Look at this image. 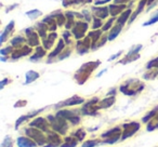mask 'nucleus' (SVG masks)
Returning <instances> with one entry per match:
<instances>
[{
	"label": "nucleus",
	"instance_id": "19",
	"mask_svg": "<svg viewBox=\"0 0 158 147\" xmlns=\"http://www.w3.org/2000/svg\"><path fill=\"white\" fill-rule=\"evenodd\" d=\"M14 29H15V23H14V21H11V22L6 26V28L3 29L2 33H1V36H0V43H5V42L11 37L12 34L14 33Z\"/></svg>",
	"mask_w": 158,
	"mask_h": 147
},
{
	"label": "nucleus",
	"instance_id": "1",
	"mask_svg": "<svg viewBox=\"0 0 158 147\" xmlns=\"http://www.w3.org/2000/svg\"><path fill=\"white\" fill-rule=\"evenodd\" d=\"M100 65H101V62L100 61L85 63L84 65H81V67L75 72V75H74L75 81L78 84H84L85 82L90 78V76L92 75V72L94 71Z\"/></svg>",
	"mask_w": 158,
	"mask_h": 147
},
{
	"label": "nucleus",
	"instance_id": "45",
	"mask_svg": "<svg viewBox=\"0 0 158 147\" xmlns=\"http://www.w3.org/2000/svg\"><path fill=\"white\" fill-rule=\"evenodd\" d=\"M81 13H82V15H84V18L86 22L90 23L91 21H93V15H92V12H91L90 9H82Z\"/></svg>",
	"mask_w": 158,
	"mask_h": 147
},
{
	"label": "nucleus",
	"instance_id": "27",
	"mask_svg": "<svg viewBox=\"0 0 158 147\" xmlns=\"http://www.w3.org/2000/svg\"><path fill=\"white\" fill-rule=\"evenodd\" d=\"M46 55H47V50L42 46H39V47H36L35 52H34V54L31 55L29 59H31V62H37V61H39V59H44Z\"/></svg>",
	"mask_w": 158,
	"mask_h": 147
},
{
	"label": "nucleus",
	"instance_id": "9",
	"mask_svg": "<svg viewBox=\"0 0 158 147\" xmlns=\"http://www.w3.org/2000/svg\"><path fill=\"white\" fill-rule=\"evenodd\" d=\"M99 102V97H93V99L89 100L88 102L84 103V106L80 109L81 114L86 115V116H95L98 114V110H100L98 108V103Z\"/></svg>",
	"mask_w": 158,
	"mask_h": 147
},
{
	"label": "nucleus",
	"instance_id": "49",
	"mask_svg": "<svg viewBox=\"0 0 158 147\" xmlns=\"http://www.w3.org/2000/svg\"><path fill=\"white\" fill-rule=\"evenodd\" d=\"M28 120V117H27V115H24V116H21L20 118L16 120V122H15V129H18L19 127H20L21 125H22L23 122H25V121H27Z\"/></svg>",
	"mask_w": 158,
	"mask_h": 147
},
{
	"label": "nucleus",
	"instance_id": "16",
	"mask_svg": "<svg viewBox=\"0 0 158 147\" xmlns=\"http://www.w3.org/2000/svg\"><path fill=\"white\" fill-rule=\"evenodd\" d=\"M66 43L65 41H64L63 38H61V39H59V41H57V44L56 47H55V49L52 51V52H50L48 54V63H52V59H55V57H59L60 54H61L62 52H63L64 50H65L66 48Z\"/></svg>",
	"mask_w": 158,
	"mask_h": 147
},
{
	"label": "nucleus",
	"instance_id": "38",
	"mask_svg": "<svg viewBox=\"0 0 158 147\" xmlns=\"http://www.w3.org/2000/svg\"><path fill=\"white\" fill-rule=\"evenodd\" d=\"M63 39H64V41H65L66 46H73V44H74L73 39H75V38H74V36H73L72 31H67V29H66L65 31H63Z\"/></svg>",
	"mask_w": 158,
	"mask_h": 147
},
{
	"label": "nucleus",
	"instance_id": "4",
	"mask_svg": "<svg viewBox=\"0 0 158 147\" xmlns=\"http://www.w3.org/2000/svg\"><path fill=\"white\" fill-rule=\"evenodd\" d=\"M80 114H81V112L77 109H59L55 115L66 119V120L69 121L73 125H77L81 121Z\"/></svg>",
	"mask_w": 158,
	"mask_h": 147
},
{
	"label": "nucleus",
	"instance_id": "33",
	"mask_svg": "<svg viewBox=\"0 0 158 147\" xmlns=\"http://www.w3.org/2000/svg\"><path fill=\"white\" fill-rule=\"evenodd\" d=\"M138 59H140V53H138V54H132V53L128 52L127 54L125 55V57H123V59H121L120 61H119V63H120V64L132 63V62L136 61Z\"/></svg>",
	"mask_w": 158,
	"mask_h": 147
},
{
	"label": "nucleus",
	"instance_id": "40",
	"mask_svg": "<svg viewBox=\"0 0 158 147\" xmlns=\"http://www.w3.org/2000/svg\"><path fill=\"white\" fill-rule=\"evenodd\" d=\"M146 69L147 70H155V71L158 74V56L153 59H151V61L146 64Z\"/></svg>",
	"mask_w": 158,
	"mask_h": 147
},
{
	"label": "nucleus",
	"instance_id": "25",
	"mask_svg": "<svg viewBox=\"0 0 158 147\" xmlns=\"http://www.w3.org/2000/svg\"><path fill=\"white\" fill-rule=\"evenodd\" d=\"M36 29V31L38 33V35L40 36V38L41 39H44V38H46L47 36H48V34L50 33L49 31V27L47 24H44V22H38L37 24H36V26H34Z\"/></svg>",
	"mask_w": 158,
	"mask_h": 147
},
{
	"label": "nucleus",
	"instance_id": "34",
	"mask_svg": "<svg viewBox=\"0 0 158 147\" xmlns=\"http://www.w3.org/2000/svg\"><path fill=\"white\" fill-rule=\"evenodd\" d=\"M77 144H78V140L74 136H66L65 137V143L61 145L60 147H76Z\"/></svg>",
	"mask_w": 158,
	"mask_h": 147
},
{
	"label": "nucleus",
	"instance_id": "47",
	"mask_svg": "<svg viewBox=\"0 0 158 147\" xmlns=\"http://www.w3.org/2000/svg\"><path fill=\"white\" fill-rule=\"evenodd\" d=\"M99 140H88L86 142H84V144L81 145V147H95L100 144Z\"/></svg>",
	"mask_w": 158,
	"mask_h": 147
},
{
	"label": "nucleus",
	"instance_id": "52",
	"mask_svg": "<svg viewBox=\"0 0 158 147\" xmlns=\"http://www.w3.org/2000/svg\"><path fill=\"white\" fill-rule=\"evenodd\" d=\"M123 54V51H119L118 53H116V54H114V55H112V56L108 59V62H112V61H114V59H116L117 57H119L120 55Z\"/></svg>",
	"mask_w": 158,
	"mask_h": 147
},
{
	"label": "nucleus",
	"instance_id": "29",
	"mask_svg": "<svg viewBox=\"0 0 158 147\" xmlns=\"http://www.w3.org/2000/svg\"><path fill=\"white\" fill-rule=\"evenodd\" d=\"M47 141H48V143L47 144H53L55 145V146L60 147L62 144H63V140H62V137L59 135L57 133H55V132H51V133L48 134V136H47Z\"/></svg>",
	"mask_w": 158,
	"mask_h": 147
},
{
	"label": "nucleus",
	"instance_id": "30",
	"mask_svg": "<svg viewBox=\"0 0 158 147\" xmlns=\"http://www.w3.org/2000/svg\"><path fill=\"white\" fill-rule=\"evenodd\" d=\"M51 14H52V15L55 18V20H56L57 25H59V27L65 26L66 21H67V18H66L65 13H63V12H62V10H56V11L52 12V13H51Z\"/></svg>",
	"mask_w": 158,
	"mask_h": 147
},
{
	"label": "nucleus",
	"instance_id": "10",
	"mask_svg": "<svg viewBox=\"0 0 158 147\" xmlns=\"http://www.w3.org/2000/svg\"><path fill=\"white\" fill-rule=\"evenodd\" d=\"M141 125L135 121H131V122H127L123 125V134H121V141H125L127 138L131 137L132 135L136 133L140 130Z\"/></svg>",
	"mask_w": 158,
	"mask_h": 147
},
{
	"label": "nucleus",
	"instance_id": "17",
	"mask_svg": "<svg viewBox=\"0 0 158 147\" xmlns=\"http://www.w3.org/2000/svg\"><path fill=\"white\" fill-rule=\"evenodd\" d=\"M94 2V0H62V5L66 9L69 8H76V7H82V6L90 5Z\"/></svg>",
	"mask_w": 158,
	"mask_h": 147
},
{
	"label": "nucleus",
	"instance_id": "12",
	"mask_svg": "<svg viewBox=\"0 0 158 147\" xmlns=\"http://www.w3.org/2000/svg\"><path fill=\"white\" fill-rule=\"evenodd\" d=\"M85 99L81 96H78V95H74V96L69 97V99L65 100V101H62L60 103H57L54 106L56 109L59 108H63V107H72V106H76V105H81L85 103Z\"/></svg>",
	"mask_w": 158,
	"mask_h": 147
},
{
	"label": "nucleus",
	"instance_id": "32",
	"mask_svg": "<svg viewBox=\"0 0 158 147\" xmlns=\"http://www.w3.org/2000/svg\"><path fill=\"white\" fill-rule=\"evenodd\" d=\"M10 43H11L10 46H12L13 48H19V47L26 44L27 40H26V37H23V36H21V35H18L14 38H12Z\"/></svg>",
	"mask_w": 158,
	"mask_h": 147
},
{
	"label": "nucleus",
	"instance_id": "57",
	"mask_svg": "<svg viewBox=\"0 0 158 147\" xmlns=\"http://www.w3.org/2000/svg\"><path fill=\"white\" fill-rule=\"evenodd\" d=\"M155 2H158V0H148V1H147V6H151Z\"/></svg>",
	"mask_w": 158,
	"mask_h": 147
},
{
	"label": "nucleus",
	"instance_id": "6",
	"mask_svg": "<svg viewBox=\"0 0 158 147\" xmlns=\"http://www.w3.org/2000/svg\"><path fill=\"white\" fill-rule=\"evenodd\" d=\"M25 131V134H26L28 137H31V140H34L37 145L39 146H44V145L48 143L47 141V136H44V132L40 131V130L36 129V128H33V127H29V128H26L24 130Z\"/></svg>",
	"mask_w": 158,
	"mask_h": 147
},
{
	"label": "nucleus",
	"instance_id": "46",
	"mask_svg": "<svg viewBox=\"0 0 158 147\" xmlns=\"http://www.w3.org/2000/svg\"><path fill=\"white\" fill-rule=\"evenodd\" d=\"M14 51V48L12 46H8L6 48H2L0 50V54L1 56H9V54H12V52Z\"/></svg>",
	"mask_w": 158,
	"mask_h": 147
},
{
	"label": "nucleus",
	"instance_id": "51",
	"mask_svg": "<svg viewBox=\"0 0 158 147\" xmlns=\"http://www.w3.org/2000/svg\"><path fill=\"white\" fill-rule=\"evenodd\" d=\"M130 0H113V3H116V5H127L129 3Z\"/></svg>",
	"mask_w": 158,
	"mask_h": 147
},
{
	"label": "nucleus",
	"instance_id": "44",
	"mask_svg": "<svg viewBox=\"0 0 158 147\" xmlns=\"http://www.w3.org/2000/svg\"><path fill=\"white\" fill-rule=\"evenodd\" d=\"M103 20H101V18H93V21H92V26H91V28H92V31H97V29H100L103 27Z\"/></svg>",
	"mask_w": 158,
	"mask_h": 147
},
{
	"label": "nucleus",
	"instance_id": "42",
	"mask_svg": "<svg viewBox=\"0 0 158 147\" xmlns=\"http://www.w3.org/2000/svg\"><path fill=\"white\" fill-rule=\"evenodd\" d=\"M25 14H26L31 20H36V18H38L39 16L42 15V12L40 11V10L34 9V10H31V11H27Z\"/></svg>",
	"mask_w": 158,
	"mask_h": 147
},
{
	"label": "nucleus",
	"instance_id": "53",
	"mask_svg": "<svg viewBox=\"0 0 158 147\" xmlns=\"http://www.w3.org/2000/svg\"><path fill=\"white\" fill-rule=\"evenodd\" d=\"M27 104V101H19L18 103H15V105H14V107H23V106H25Z\"/></svg>",
	"mask_w": 158,
	"mask_h": 147
},
{
	"label": "nucleus",
	"instance_id": "15",
	"mask_svg": "<svg viewBox=\"0 0 158 147\" xmlns=\"http://www.w3.org/2000/svg\"><path fill=\"white\" fill-rule=\"evenodd\" d=\"M90 10L92 12L93 18H101V20H105L110 15V9H108V7H105V6H93V7H91Z\"/></svg>",
	"mask_w": 158,
	"mask_h": 147
},
{
	"label": "nucleus",
	"instance_id": "5",
	"mask_svg": "<svg viewBox=\"0 0 158 147\" xmlns=\"http://www.w3.org/2000/svg\"><path fill=\"white\" fill-rule=\"evenodd\" d=\"M121 134H123V128H112V129L104 132L101 135V137L103 138L102 143H104V144H114V143L118 142L119 140H121Z\"/></svg>",
	"mask_w": 158,
	"mask_h": 147
},
{
	"label": "nucleus",
	"instance_id": "7",
	"mask_svg": "<svg viewBox=\"0 0 158 147\" xmlns=\"http://www.w3.org/2000/svg\"><path fill=\"white\" fill-rule=\"evenodd\" d=\"M89 29V23L86 21L78 20L75 24V26L73 27L72 31L73 36L76 40H81L86 37V33Z\"/></svg>",
	"mask_w": 158,
	"mask_h": 147
},
{
	"label": "nucleus",
	"instance_id": "20",
	"mask_svg": "<svg viewBox=\"0 0 158 147\" xmlns=\"http://www.w3.org/2000/svg\"><path fill=\"white\" fill-rule=\"evenodd\" d=\"M57 37H59V36H57V34L55 33V31H53V33H49L46 38L41 39L42 47H44L47 51L50 50V49H52V47L54 46L55 40L57 39Z\"/></svg>",
	"mask_w": 158,
	"mask_h": 147
},
{
	"label": "nucleus",
	"instance_id": "50",
	"mask_svg": "<svg viewBox=\"0 0 158 147\" xmlns=\"http://www.w3.org/2000/svg\"><path fill=\"white\" fill-rule=\"evenodd\" d=\"M112 0H94V6H104Z\"/></svg>",
	"mask_w": 158,
	"mask_h": 147
},
{
	"label": "nucleus",
	"instance_id": "28",
	"mask_svg": "<svg viewBox=\"0 0 158 147\" xmlns=\"http://www.w3.org/2000/svg\"><path fill=\"white\" fill-rule=\"evenodd\" d=\"M19 147H36L37 143L31 137H25V136H20L16 141Z\"/></svg>",
	"mask_w": 158,
	"mask_h": 147
},
{
	"label": "nucleus",
	"instance_id": "37",
	"mask_svg": "<svg viewBox=\"0 0 158 147\" xmlns=\"http://www.w3.org/2000/svg\"><path fill=\"white\" fill-rule=\"evenodd\" d=\"M157 129H158V114L156 115L151 121H148L146 125V130L149 132L154 131V130H157Z\"/></svg>",
	"mask_w": 158,
	"mask_h": 147
},
{
	"label": "nucleus",
	"instance_id": "24",
	"mask_svg": "<svg viewBox=\"0 0 158 147\" xmlns=\"http://www.w3.org/2000/svg\"><path fill=\"white\" fill-rule=\"evenodd\" d=\"M132 12H133L132 8H128V9H126L125 11H123V13H121L120 15L117 18L116 23H118V24H121V25L128 24V22H129V20H130V16H131V14H132Z\"/></svg>",
	"mask_w": 158,
	"mask_h": 147
},
{
	"label": "nucleus",
	"instance_id": "8",
	"mask_svg": "<svg viewBox=\"0 0 158 147\" xmlns=\"http://www.w3.org/2000/svg\"><path fill=\"white\" fill-rule=\"evenodd\" d=\"M29 127L36 128V129L40 130V131L44 132V133H51L52 132V127H51L50 122L47 118L44 117H37V118H34L33 120L29 122Z\"/></svg>",
	"mask_w": 158,
	"mask_h": 147
},
{
	"label": "nucleus",
	"instance_id": "2",
	"mask_svg": "<svg viewBox=\"0 0 158 147\" xmlns=\"http://www.w3.org/2000/svg\"><path fill=\"white\" fill-rule=\"evenodd\" d=\"M145 88L144 82L141 80L135 79V78H131V79L126 80L123 84H120L119 90L123 94L127 95V96H133L139 93H141Z\"/></svg>",
	"mask_w": 158,
	"mask_h": 147
},
{
	"label": "nucleus",
	"instance_id": "23",
	"mask_svg": "<svg viewBox=\"0 0 158 147\" xmlns=\"http://www.w3.org/2000/svg\"><path fill=\"white\" fill-rule=\"evenodd\" d=\"M123 26H125V25L115 23V25L113 26V28L107 33L108 34V41H113V40L116 39V38L119 36V34L121 33V31L123 29Z\"/></svg>",
	"mask_w": 158,
	"mask_h": 147
},
{
	"label": "nucleus",
	"instance_id": "60",
	"mask_svg": "<svg viewBox=\"0 0 158 147\" xmlns=\"http://www.w3.org/2000/svg\"><path fill=\"white\" fill-rule=\"evenodd\" d=\"M132 1H134V0H132Z\"/></svg>",
	"mask_w": 158,
	"mask_h": 147
},
{
	"label": "nucleus",
	"instance_id": "56",
	"mask_svg": "<svg viewBox=\"0 0 158 147\" xmlns=\"http://www.w3.org/2000/svg\"><path fill=\"white\" fill-rule=\"evenodd\" d=\"M18 3H15V5H13V6H11V7H9V8H8V9H7V11H6V12H10V11H12V10H13L14 9V8H16V7H18Z\"/></svg>",
	"mask_w": 158,
	"mask_h": 147
},
{
	"label": "nucleus",
	"instance_id": "14",
	"mask_svg": "<svg viewBox=\"0 0 158 147\" xmlns=\"http://www.w3.org/2000/svg\"><path fill=\"white\" fill-rule=\"evenodd\" d=\"M33 51H34L33 48L26 43V44H24V46L19 47V48H14V51L11 54V59H13V61H15V59H21V57L27 56V55H29L31 53H33Z\"/></svg>",
	"mask_w": 158,
	"mask_h": 147
},
{
	"label": "nucleus",
	"instance_id": "18",
	"mask_svg": "<svg viewBox=\"0 0 158 147\" xmlns=\"http://www.w3.org/2000/svg\"><path fill=\"white\" fill-rule=\"evenodd\" d=\"M147 1H148V0H140V1H139V3H138V6H136L135 10H133L131 16H130V20H129V22H128V24L131 25L132 23H133L134 21L138 18V16L140 15V14L142 13L143 11H144L145 6H147Z\"/></svg>",
	"mask_w": 158,
	"mask_h": 147
},
{
	"label": "nucleus",
	"instance_id": "54",
	"mask_svg": "<svg viewBox=\"0 0 158 147\" xmlns=\"http://www.w3.org/2000/svg\"><path fill=\"white\" fill-rule=\"evenodd\" d=\"M106 96H116V89L115 88L110 89L107 92V94H106Z\"/></svg>",
	"mask_w": 158,
	"mask_h": 147
},
{
	"label": "nucleus",
	"instance_id": "43",
	"mask_svg": "<svg viewBox=\"0 0 158 147\" xmlns=\"http://www.w3.org/2000/svg\"><path fill=\"white\" fill-rule=\"evenodd\" d=\"M72 52H73V48H72V46H67L65 48V50L63 51V52L60 54V56L57 57V59L59 61H63V59H65L66 57H68V56H70V54H72Z\"/></svg>",
	"mask_w": 158,
	"mask_h": 147
},
{
	"label": "nucleus",
	"instance_id": "35",
	"mask_svg": "<svg viewBox=\"0 0 158 147\" xmlns=\"http://www.w3.org/2000/svg\"><path fill=\"white\" fill-rule=\"evenodd\" d=\"M157 114H158V105L156 106V107H154L153 109L151 110V112H148L144 117H143V118H142V122L143 123H147L148 121H151L152 119H153Z\"/></svg>",
	"mask_w": 158,
	"mask_h": 147
},
{
	"label": "nucleus",
	"instance_id": "31",
	"mask_svg": "<svg viewBox=\"0 0 158 147\" xmlns=\"http://www.w3.org/2000/svg\"><path fill=\"white\" fill-rule=\"evenodd\" d=\"M40 77L39 72L35 71V70H28V71L25 74V82L24 84H29L31 82H34L35 80H37Z\"/></svg>",
	"mask_w": 158,
	"mask_h": 147
},
{
	"label": "nucleus",
	"instance_id": "58",
	"mask_svg": "<svg viewBox=\"0 0 158 147\" xmlns=\"http://www.w3.org/2000/svg\"><path fill=\"white\" fill-rule=\"evenodd\" d=\"M104 72H106V69L102 70V71H101V72H100V74H98V76H97V77H101V76H102V75H103Z\"/></svg>",
	"mask_w": 158,
	"mask_h": 147
},
{
	"label": "nucleus",
	"instance_id": "55",
	"mask_svg": "<svg viewBox=\"0 0 158 147\" xmlns=\"http://www.w3.org/2000/svg\"><path fill=\"white\" fill-rule=\"evenodd\" d=\"M9 82H10L9 78H5V79H3L2 81L0 82V89H3V87H5L7 84H9Z\"/></svg>",
	"mask_w": 158,
	"mask_h": 147
},
{
	"label": "nucleus",
	"instance_id": "22",
	"mask_svg": "<svg viewBox=\"0 0 158 147\" xmlns=\"http://www.w3.org/2000/svg\"><path fill=\"white\" fill-rule=\"evenodd\" d=\"M42 22L48 25L49 31H50V33L55 31L57 29V27H59V25H57V23H56V20H55V18L51 13L49 14V15H47L44 18H42Z\"/></svg>",
	"mask_w": 158,
	"mask_h": 147
},
{
	"label": "nucleus",
	"instance_id": "59",
	"mask_svg": "<svg viewBox=\"0 0 158 147\" xmlns=\"http://www.w3.org/2000/svg\"><path fill=\"white\" fill-rule=\"evenodd\" d=\"M44 147H57V146H55V145H53V144H46Z\"/></svg>",
	"mask_w": 158,
	"mask_h": 147
},
{
	"label": "nucleus",
	"instance_id": "26",
	"mask_svg": "<svg viewBox=\"0 0 158 147\" xmlns=\"http://www.w3.org/2000/svg\"><path fill=\"white\" fill-rule=\"evenodd\" d=\"M116 102V97L115 96H106L105 99L101 100V101L98 103V108L99 109H106V108H110V106H113Z\"/></svg>",
	"mask_w": 158,
	"mask_h": 147
},
{
	"label": "nucleus",
	"instance_id": "41",
	"mask_svg": "<svg viewBox=\"0 0 158 147\" xmlns=\"http://www.w3.org/2000/svg\"><path fill=\"white\" fill-rule=\"evenodd\" d=\"M73 136L76 137L77 140H78V142H82V141L85 140V137H86V131H85V129H82V128H79V129H77L76 131H75Z\"/></svg>",
	"mask_w": 158,
	"mask_h": 147
},
{
	"label": "nucleus",
	"instance_id": "48",
	"mask_svg": "<svg viewBox=\"0 0 158 147\" xmlns=\"http://www.w3.org/2000/svg\"><path fill=\"white\" fill-rule=\"evenodd\" d=\"M13 146V140H12L11 136H7V137L3 140L1 147H12Z\"/></svg>",
	"mask_w": 158,
	"mask_h": 147
},
{
	"label": "nucleus",
	"instance_id": "21",
	"mask_svg": "<svg viewBox=\"0 0 158 147\" xmlns=\"http://www.w3.org/2000/svg\"><path fill=\"white\" fill-rule=\"evenodd\" d=\"M108 9H110V14L113 18H116L119 16L127 8V5H116V3H110L108 6Z\"/></svg>",
	"mask_w": 158,
	"mask_h": 147
},
{
	"label": "nucleus",
	"instance_id": "39",
	"mask_svg": "<svg viewBox=\"0 0 158 147\" xmlns=\"http://www.w3.org/2000/svg\"><path fill=\"white\" fill-rule=\"evenodd\" d=\"M157 22H158V9L152 14L151 18H149L146 22L143 23V26H151V25H153V24H156Z\"/></svg>",
	"mask_w": 158,
	"mask_h": 147
},
{
	"label": "nucleus",
	"instance_id": "11",
	"mask_svg": "<svg viewBox=\"0 0 158 147\" xmlns=\"http://www.w3.org/2000/svg\"><path fill=\"white\" fill-rule=\"evenodd\" d=\"M25 36H26L27 44L31 46V48L34 47H39L40 46V36L36 31L35 27H28L24 31Z\"/></svg>",
	"mask_w": 158,
	"mask_h": 147
},
{
	"label": "nucleus",
	"instance_id": "13",
	"mask_svg": "<svg viewBox=\"0 0 158 147\" xmlns=\"http://www.w3.org/2000/svg\"><path fill=\"white\" fill-rule=\"evenodd\" d=\"M91 44H92V41H91L90 37H88V36H86L81 40H77L76 42L77 53L80 55H84L86 53H88L89 50H91Z\"/></svg>",
	"mask_w": 158,
	"mask_h": 147
},
{
	"label": "nucleus",
	"instance_id": "36",
	"mask_svg": "<svg viewBox=\"0 0 158 147\" xmlns=\"http://www.w3.org/2000/svg\"><path fill=\"white\" fill-rule=\"evenodd\" d=\"M116 21H117V18H108L107 21H106L105 23H104V25H103V27H102V31H104V33H107V31H110V29L113 28V26H114V23H116Z\"/></svg>",
	"mask_w": 158,
	"mask_h": 147
},
{
	"label": "nucleus",
	"instance_id": "3",
	"mask_svg": "<svg viewBox=\"0 0 158 147\" xmlns=\"http://www.w3.org/2000/svg\"><path fill=\"white\" fill-rule=\"evenodd\" d=\"M47 119H48L49 122H50L53 131L61 134V135H65V134L67 133L69 125H68L66 119L62 118V117H60V116H56V115H48Z\"/></svg>",
	"mask_w": 158,
	"mask_h": 147
}]
</instances>
